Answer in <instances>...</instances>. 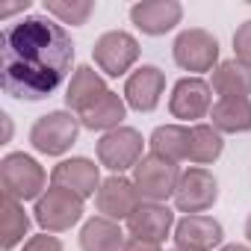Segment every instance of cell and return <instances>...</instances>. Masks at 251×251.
<instances>
[{
  "instance_id": "6da1fadb",
  "label": "cell",
  "mask_w": 251,
  "mask_h": 251,
  "mask_svg": "<svg viewBox=\"0 0 251 251\" xmlns=\"http://www.w3.org/2000/svg\"><path fill=\"white\" fill-rule=\"evenodd\" d=\"M74 42L50 15H27L0 33V83L15 100H45L71 74Z\"/></svg>"
},
{
  "instance_id": "7a4b0ae2",
  "label": "cell",
  "mask_w": 251,
  "mask_h": 251,
  "mask_svg": "<svg viewBox=\"0 0 251 251\" xmlns=\"http://www.w3.org/2000/svg\"><path fill=\"white\" fill-rule=\"evenodd\" d=\"M80 118L71 109H53L42 118L33 121L30 127V145L45 154V157H62L65 151H71V145L80 136Z\"/></svg>"
},
{
  "instance_id": "3957f363",
  "label": "cell",
  "mask_w": 251,
  "mask_h": 251,
  "mask_svg": "<svg viewBox=\"0 0 251 251\" xmlns=\"http://www.w3.org/2000/svg\"><path fill=\"white\" fill-rule=\"evenodd\" d=\"M0 186L15 201H39L48 189V175L30 154H6L0 160Z\"/></svg>"
},
{
  "instance_id": "277c9868",
  "label": "cell",
  "mask_w": 251,
  "mask_h": 251,
  "mask_svg": "<svg viewBox=\"0 0 251 251\" xmlns=\"http://www.w3.org/2000/svg\"><path fill=\"white\" fill-rule=\"evenodd\" d=\"M180 175L183 172H180L177 163H169V160H163L157 154H145L133 169V186H136L142 201L166 204L169 198H175Z\"/></svg>"
},
{
  "instance_id": "5b68a950",
  "label": "cell",
  "mask_w": 251,
  "mask_h": 251,
  "mask_svg": "<svg viewBox=\"0 0 251 251\" xmlns=\"http://www.w3.org/2000/svg\"><path fill=\"white\" fill-rule=\"evenodd\" d=\"M142 133L136 127H115L109 133H103L98 139V163L103 169H109L112 175H121V172H127V169H136V163L145 157L142 154Z\"/></svg>"
},
{
  "instance_id": "8992f818",
  "label": "cell",
  "mask_w": 251,
  "mask_h": 251,
  "mask_svg": "<svg viewBox=\"0 0 251 251\" xmlns=\"http://www.w3.org/2000/svg\"><path fill=\"white\" fill-rule=\"evenodd\" d=\"M33 213H36V222L45 227V233H62L83 219V198L68 189L48 186L45 195L36 201Z\"/></svg>"
},
{
  "instance_id": "52a82bcc",
  "label": "cell",
  "mask_w": 251,
  "mask_h": 251,
  "mask_svg": "<svg viewBox=\"0 0 251 251\" xmlns=\"http://www.w3.org/2000/svg\"><path fill=\"white\" fill-rule=\"evenodd\" d=\"M172 56L183 71H192V74L213 71L219 65V39L201 27H189L175 39Z\"/></svg>"
},
{
  "instance_id": "ba28073f",
  "label": "cell",
  "mask_w": 251,
  "mask_h": 251,
  "mask_svg": "<svg viewBox=\"0 0 251 251\" xmlns=\"http://www.w3.org/2000/svg\"><path fill=\"white\" fill-rule=\"evenodd\" d=\"M139 42L136 36L124 33V30H109L103 33L95 48H92V56H95V65L106 74V77H124L139 59Z\"/></svg>"
},
{
  "instance_id": "9c48e42d",
  "label": "cell",
  "mask_w": 251,
  "mask_h": 251,
  "mask_svg": "<svg viewBox=\"0 0 251 251\" xmlns=\"http://www.w3.org/2000/svg\"><path fill=\"white\" fill-rule=\"evenodd\" d=\"M219 198V180L204 166H189L180 175V183L175 189V207L186 216L207 213Z\"/></svg>"
},
{
  "instance_id": "30bf717a",
  "label": "cell",
  "mask_w": 251,
  "mask_h": 251,
  "mask_svg": "<svg viewBox=\"0 0 251 251\" xmlns=\"http://www.w3.org/2000/svg\"><path fill=\"white\" fill-rule=\"evenodd\" d=\"M213 109V89L204 77H183L169 95V112L180 121H198Z\"/></svg>"
},
{
  "instance_id": "8fae6325",
  "label": "cell",
  "mask_w": 251,
  "mask_h": 251,
  "mask_svg": "<svg viewBox=\"0 0 251 251\" xmlns=\"http://www.w3.org/2000/svg\"><path fill=\"white\" fill-rule=\"evenodd\" d=\"M95 204H98V213H100L103 219L127 222V219L136 213V207L142 204V198H139L133 180H127L124 175H109V177L100 183V189H98V195H95Z\"/></svg>"
},
{
  "instance_id": "7c38bea8",
  "label": "cell",
  "mask_w": 251,
  "mask_h": 251,
  "mask_svg": "<svg viewBox=\"0 0 251 251\" xmlns=\"http://www.w3.org/2000/svg\"><path fill=\"white\" fill-rule=\"evenodd\" d=\"M100 166H95L89 157H71V160H62L53 166L50 172V186H59V189H68L74 195H80L83 201L98 195L100 189Z\"/></svg>"
},
{
  "instance_id": "4fadbf2b",
  "label": "cell",
  "mask_w": 251,
  "mask_h": 251,
  "mask_svg": "<svg viewBox=\"0 0 251 251\" xmlns=\"http://www.w3.org/2000/svg\"><path fill=\"white\" fill-rule=\"evenodd\" d=\"M175 245L183 251H219L225 239V227L213 216H183L175 225Z\"/></svg>"
},
{
  "instance_id": "5bb4252c",
  "label": "cell",
  "mask_w": 251,
  "mask_h": 251,
  "mask_svg": "<svg viewBox=\"0 0 251 251\" xmlns=\"http://www.w3.org/2000/svg\"><path fill=\"white\" fill-rule=\"evenodd\" d=\"M166 92V74L157 65H142L124 80V100L136 112H154Z\"/></svg>"
},
{
  "instance_id": "9a60e30c",
  "label": "cell",
  "mask_w": 251,
  "mask_h": 251,
  "mask_svg": "<svg viewBox=\"0 0 251 251\" xmlns=\"http://www.w3.org/2000/svg\"><path fill=\"white\" fill-rule=\"evenodd\" d=\"M183 18V6L177 0H142L130 6V21L145 36H166Z\"/></svg>"
},
{
  "instance_id": "2e32d148",
  "label": "cell",
  "mask_w": 251,
  "mask_h": 251,
  "mask_svg": "<svg viewBox=\"0 0 251 251\" xmlns=\"http://www.w3.org/2000/svg\"><path fill=\"white\" fill-rule=\"evenodd\" d=\"M175 213L166 207V204H154V201H142L136 207V213L127 219V230L133 239H142V242H163L172 230H175Z\"/></svg>"
},
{
  "instance_id": "e0dca14e",
  "label": "cell",
  "mask_w": 251,
  "mask_h": 251,
  "mask_svg": "<svg viewBox=\"0 0 251 251\" xmlns=\"http://www.w3.org/2000/svg\"><path fill=\"white\" fill-rule=\"evenodd\" d=\"M106 80L92 68V65H80L74 74H71V83L65 89V106L80 118L89 106H95L103 95H106Z\"/></svg>"
},
{
  "instance_id": "ac0fdd59",
  "label": "cell",
  "mask_w": 251,
  "mask_h": 251,
  "mask_svg": "<svg viewBox=\"0 0 251 251\" xmlns=\"http://www.w3.org/2000/svg\"><path fill=\"white\" fill-rule=\"evenodd\" d=\"M124 115H127V100L118 92H106L95 106H89L80 115V124L86 130H98V133H109L115 127H121Z\"/></svg>"
},
{
  "instance_id": "d6986e66",
  "label": "cell",
  "mask_w": 251,
  "mask_h": 251,
  "mask_svg": "<svg viewBox=\"0 0 251 251\" xmlns=\"http://www.w3.org/2000/svg\"><path fill=\"white\" fill-rule=\"evenodd\" d=\"M210 124L219 133H248L251 130V98H222L210 109Z\"/></svg>"
},
{
  "instance_id": "ffe728a7",
  "label": "cell",
  "mask_w": 251,
  "mask_h": 251,
  "mask_svg": "<svg viewBox=\"0 0 251 251\" xmlns=\"http://www.w3.org/2000/svg\"><path fill=\"white\" fill-rule=\"evenodd\" d=\"M210 89L222 98H248L251 95V68H245L239 59H222L213 68Z\"/></svg>"
},
{
  "instance_id": "44dd1931",
  "label": "cell",
  "mask_w": 251,
  "mask_h": 251,
  "mask_svg": "<svg viewBox=\"0 0 251 251\" xmlns=\"http://www.w3.org/2000/svg\"><path fill=\"white\" fill-rule=\"evenodd\" d=\"M127 236L121 233V225L103 216H95L80 230V248L83 251H124Z\"/></svg>"
},
{
  "instance_id": "7402d4cb",
  "label": "cell",
  "mask_w": 251,
  "mask_h": 251,
  "mask_svg": "<svg viewBox=\"0 0 251 251\" xmlns=\"http://www.w3.org/2000/svg\"><path fill=\"white\" fill-rule=\"evenodd\" d=\"M151 154L169 160V163H183L189 157V127L183 124H160L148 139Z\"/></svg>"
},
{
  "instance_id": "603a6c76",
  "label": "cell",
  "mask_w": 251,
  "mask_h": 251,
  "mask_svg": "<svg viewBox=\"0 0 251 251\" xmlns=\"http://www.w3.org/2000/svg\"><path fill=\"white\" fill-rule=\"evenodd\" d=\"M27 233H30V216L24 204L3 195V201H0V245H3V251H12L18 242H24Z\"/></svg>"
},
{
  "instance_id": "cb8c5ba5",
  "label": "cell",
  "mask_w": 251,
  "mask_h": 251,
  "mask_svg": "<svg viewBox=\"0 0 251 251\" xmlns=\"http://www.w3.org/2000/svg\"><path fill=\"white\" fill-rule=\"evenodd\" d=\"M222 151H225V139L213 124L198 121L189 127V157L186 160L192 166H210L222 157Z\"/></svg>"
},
{
  "instance_id": "d4e9b609",
  "label": "cell",
  "mask_w": 251,
  "mask_h": 251,
  "mask_svg": "<svg viewBox=\"0 0 251 251\" xmlns=\"http://www.w3.org/2000/svg\"><path fill=\"white\" fill-rule=\"evenodd\" d=\"M92 12H95L92 0H45V15H50L59 24L80 27V24L89 21Z\"/></svg>"
},
{
  "instance_id": "484cf974",
  "label": "cell",
  "mask_w": 251,
  "mask_h": 251,
  "mask_svg": "<svg viewBox=\"0 0 251 251\" xmlns=\"http://www.w3.org/2000/svg\"><path fill=\"white\" fill-rule=\"evenodd\" d=\"M233 59H239L245 68H251V18L242 21L233 33Z\"/></svg>"
},
{
  "instance_id": "4316f807",
  "label": "cell",
  "mask_w": 251,
  "mask_h": 251,
  "mask_svg": "<svg viewBox=\"0 0 251 251\" xmlns=\"http://www.w3.org/2000/svg\"><path fill=\"white\" fill-rule=\"evenodd\" d=\"M21 251H62V242L50 233H39V236H30Z\"/></svg>"
},
{
  "instance_id": "83f0119b",
  "label": "cell",
  "mask_w": 251,
  "mask_h": 251,
  "mask_svg": "<svg viewBox=\"0 0 251 251\" xmlns=\"http://www.w3.org/2000/svg\"><path fill=\"white\" fill-rule=\"evenodd\" d=\"M124 251H163L157 242H142V239H133L127 236V242H124Z\"/></svg>"
},
{
  "instance_id": "f1b7e54d",
  "label": "cell",
  "mask_w": 251,
  "mask_h": 251,
  "mask_svg": "<svg viewBox=\"0 0 251 251\" xmlns=\"http://www.w3.org/2000/svg\"><path fill=\"white\" fill-rule=\"evenodd\" d=\"M30 9V0H18V3H6V6H0V18H9L15 12H27Z\"/></svg>"
},
{
  "instance_id": "f546056e",
  "label": "cell",
  "mask_w": 251,
  "mask_h": 251,
  "mask_svg": "<svg viewBox=\"0 0 251 251\" xmlns=\"http://www.w3.org/2000/svg\"><path fill=\"white\" fill-rule=\"evenodd\" d=\"M0 121H3V142H9L12 139V118L3 112V115H0Z\"/></svg>"
},
{
  "instance_id": "4dcf8cb0",
  "label": "cell",
  "mask_w": 251,
  "mask_h": 251,
  "mask_svg": "<svg viewBox=\"0 0 251 251\" xmlns=\"http://www.w3.org/2000/svg\"><path fill=\"white\" fill-rule=\"evenodd\" d=\"M219 251H251L248 245H239V242H233V245H222Z\"/></svg>"
},
{
  "instance_id": "1f68e13d",
  "label": "cell",
  "mask_w": 251,
  "mask_h": 251,
  "mask_svg": "<svg viewBox=\"0 0 251 251\" xmlns=\"http://www.w3.org/2000/svg\"><path fill=\"white\" fill-rule=\"evenodd\" d=\"M245 239L251 242V213H248V219H245Z\"/></svg>"
},
{
  "instance_id": "d6a6232c",
  "label": "cell",
  "mask_w": 251,
  "mask_h": 251,
  "mask_svg": "<svg viewBox=\"0 0 251 251\" xmlns=\"http://www.w3.org/2000/svg\"><path fill=\"white\" fill-rule=\"evenodd\" d=\"M172 251H183V248H177V245H175V248H172Z\"/></svg>"
}]
</instances>
